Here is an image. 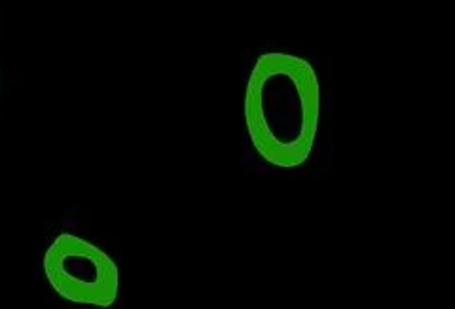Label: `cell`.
Here are the masks:
<instances>
[{"label":"cell","mask_w":455,"mask_h":309,"mask_svg":"<svg viewBox=\"0 0 455 309\" xmlns=\"http://www.w3.org/2000/svg\"><path fill=\"white\" fill-rule=\"evenodd\" d=\"M321 86L313 67L296 55L264 53L245 97V120L260 156L281 170L300 167L315 143Z\"/></svg>","instance_id":"obj_1"},{"label":"cell","mask_w":455,"mask_h":309,"mask_svg":"<svg viewBox=\"0 0 455 309\" xmlns=\"http://www.w3.org/2000/svg\"><path fill=\"white\" fill-rule=\"evenodd\" d=\"M50 285L68 302L110 307L118 297V268L101 249L63 234L44 257Z\"/></svg>","instance_id":"obj_2"}]
</instances>
